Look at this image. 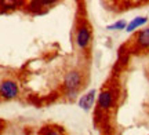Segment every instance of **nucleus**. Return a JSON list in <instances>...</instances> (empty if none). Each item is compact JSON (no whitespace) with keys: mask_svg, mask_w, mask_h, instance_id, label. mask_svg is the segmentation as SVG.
Returning a JSON list of instances; mask_svg holds the SVG:
<instances>
[{"mask_svg":"<svg viewBox=\"0 0 149 135\" xmlns=\"http://www.w3.org/2000/svg\"><path fill=\"white\" fill-rule=\"evenodd\" d=\"M64 86L65 90L68 92V97L70 99H74L77 97V92H79L80 87H81V75H80L77 70H70L66 73L64 80Z\"/></svg>","mask_w":149,"mask_h":135,"instance_id":"f257e3e1","label":"nucleus"},{"mask_svg":"<svg viewBox=\"0 0 149 135\" xmlns=\"http://www.w3.org/2000/svg\"><path fill=\"white\" fill-rule=\"evenodd\" d=\"M18 91H19V88H18L15 81L13 80H6L0 84V95L6 99L15 98L18 95Z\"/></svg>","mask_w":149,"mask_h":135,"instance_id":"f03ea898","label":"nucleus"},{"mask_svg":"<svg viewBox=\"0 0 149 135\" xmlns=\"http://www.w3.org/2000/svg\"><path fill=\"white\" fill-rule=\"evenodd\" d=\"M91 42V30L87 25H83L77 29V35H76V43L79 46V48L84 50L88 47Z\"/></svg>","mask_w":149,"mask_h":135,"instance_id":"7ed1b4c3","label":"nucleus"},{"mask_svg":"<svg viewBox=\"0 0 149 135\" xmlns=\"http://www.w3.org/2000/svg\"><path fill=\"white\" fill-rule=\"evenodd\" d=\"M113 105V95L112 91H102L98 97V106L101 110H108Z\"/></svg>","mask_w":149,"mask_h":135,"instance_id":"20e7f679","label":"nucleus"},{"mask_svg":"<svg viewBox=\"0 0 149 135\" xmlns=\"http://www.w3.org/2000/svg\"><path fill=\"white\" fill-rule=\"evenodd\" d=\"M94 98H95V90H91L90 92H87L86 95L81 97L80 99V108L83 109V110H90V108L93 106V103H94Z\"/></svg>","mask_w":149,"mask_h":135,"instance_id":"39448f33","label":"nucleus"},{"mask_svg":"<svg viewBox=\"0 0 149 135\" xmlns=\"http://www.w3.org/2000/svg\"><path fill=\"white\" fill-rule=\"evenodd\" d=\"M137 43L142 48H149V28L141 30L137 36Z\"/></svg>","mask_w":149,"mask_h":135,"instance_id":"423d86ee","label":"nucleus"},{"mask_svg":"<svg viewBox=\"0 0 149 135\" xmlns=\"http://www.w3.org/2000/svg\"><path fill=\"white\" fill-rule=\"evenodd\" d=\"M146 21H148V18H146V17H137V18H134L133 21L127 25L126 30H127V32H133V30H135L137 28L142 26L144 24H146Z\"/></svg>","mask_w":149,"mask_h":135,"instance_id":"0eeeda50","label":"nucleus"},{"mask_svg":"<svg viewBox=\"0 0 149 135\" xmlns=\"http://www.w3.org/2000/svg\"><path fill=\"white\" fill-rule=\"evenodd\" d=\"M127 28V24H126V21H117L115 22V24H112V25H109V26L107 28L108 30H122V29H126Z\"/></svg>","mask_w":149,"mask_h":135,"instance_id":"6e6552de","label":"nucleus"},{"mask_svg":"<svg viewBox=\"0 0 149 135\" xmlns=\"http://www.w3.org/2000/svg\"><path fill=\"white\" fill-rule=\"evenodd\" d=\"M42 7H43L42 1H31L29 3V10L33 11V12H42Z\"/></svg>","mask_w":149,"mask_h":135,"instance_id":"1a4fd4ad","label":"nucleus"},{"mask_svg":"<svg viewBox=\"0 0 149 135\" xmlns=\"http://www.w3.org/2000/svg\"><path fill=\"white\" fill-rule=\"evenodd\" d=\"M43 135H61L59 132H57L55 130H48L47 132H43Z\"/></svg>","mask_w":149,"mask_h":135,"instance_id":"9d476101","label":"nucleus"},{"mask_svg":"<svg viewBox=\"0 0 149 135\" xmlns=\"http://www.w3.org/2000/svg\"><path fill=\"white\" fill-rule=\"evenodd\" d=\"M6 128V123H4V120H1L0 119V134H1V131Z\"/></svg>","mask_w":149,"mask_h":135,"instance_id":"9b49d317","label":"nucleus"}]
</instances>
